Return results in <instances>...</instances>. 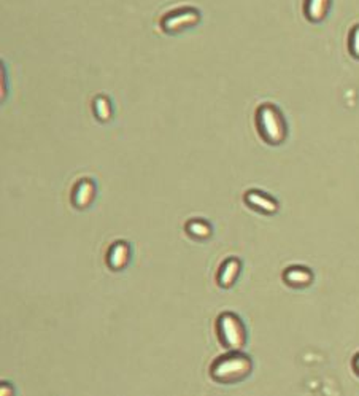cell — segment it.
I'll list each match as a JSON object with an SVG mask.
<instances>
[{
  "label": "cell",
  "instance_id": "cell-13",
  "mask_svg": "<svg viewBox=\"0 0 359 396\" xmlns=\"http://www.w3.org/2000/svg\"><path fill=\"white\" fill-rule=\"evenodd\" d=\"M353 368H355L356 374L359 375V355H356V356H355V360H353Z\"/></svg>",
  "mask_w": 359,
  "mask_h": 396
},
{
  "label": "cell",
  "instance_id": "cell-11",
  "mask_svg": "<svg viewBox=\"0 0 359 396\" xmlns=\"http://www.w3.org/2000/svg\"><path fill=\"white\" fill-rule=\"evenodd\" d=\"M186 19H194L192 16H189V15H182V16H178V18H174L172 19L170 23H165L164 26H165V29L167 31H175V29H182V28H184L186 24L188 23H192V21H186Z\"/></svg>",
  "mask_w": 359,
  "mask_h": 396
},
{
  "label": "cell",
  "instance_id": "cell-12",
  "mask_svg": "<svg viewBox=\"0 0 359 396\" xmlns=\"http://www.w3.org/2000/svg\"><path fill=\"white\" fill-rule=\"evenodd\" d=\"M350 50H351V53H353V56L359 59V26L358 28H355L353 32H351Z\"/></svg>",
  "mask_w": 359,
  "mask_h": 396
},
{
  "label": "cell",
  "instance_id": "cell-10",
  "mask_svg": "<svg viewBox=\"0 0 359 396\" xmlns=\"http://www.w3.org/2000/svg\"><path fill=\"white\" fill-rule=\"evenodd\" d=\"M188 233L196 237V239H205V237L210 236V228L204 221H191L188 224Z\"/></svg>",
  "mask_w": 359,
  "mask_h": 396
},
{
  "label": "cell",
  "instance_id": "cell-3",
  "mask_svg": "<svg viewBox=\"0 0 359 396\" xmlns=\"http://www.w3.org/2000/svg\"><path fill=\"white\" fill-rule=\"evenodd\" d=\"M218 329L221 342L228 348H232V351H238L247 342V333H245L243 323L234 314L226 312L219 317Z\"/></svg>",
  "mask_w": 359,
  "mask_h": 396
},
{
  "label": "cell",
  "instance_id": "cell-6",
  "mask_svg": "<svg viewBox=\"0 0 359 396\" xmlns=\"http://www.w3.org/2000/svg\"><path fill=\"white\" fill-rule=\"evenodd\" d=\"M238 273H241V263H238V260H228L221 268V273H219V285L224 288L231 287L236 282Z\"/></svg>",
  "mask_w": 359,
  "mask_h": 396
},
{
  "label": "cell",
  "instance_id": "cell-1",
  "mask_svg": "<svg viewBox=\"0 0 359 396\" xmlns=\"http://www.w3.org/2000/svg\"><path fill=\"white\" fill-rule=\"evenodd\" d=\"M251 373V361L248 356L241 353H232L228 356H221L214 368L211 375L216 382L221 384H237L243 380Z\"/></svg>",
  "mask_w": 359,
  "mask_h": 396
},
{
  "label": "cell",
  "instance_id": "cell-9",
  "mask_svg": "<svg viewBox=\"0 0 359 396\" xmlns=\"http://www.w3.org/2000/svg\"><path fill=\"white\" fill-rule=\"evenodd\" d=\"M329 0H307V16L311 21H320L328 11Z\"/></svg>",
  "mask_w": 359,
  "mask_h": 396
},
{
  "label": "cell",
  "instance_id": "cell-2",
  "mask_svg": "<svg viewBox=\"0 0 359 396\" xmlns=\"http://www.w3.org/2000/svg\"><path fill=\"white\" fill-rule=\"evenodd\" d=\"M258 126L263 138L269 143H282L287 136L283 118L274 105H263L258 110Z\"/></svg>",
  "mask_w": 359,
  "mask_h": 396
},
{
  "label": "cell",
  "instance_id": "cell-4",
  "mask_svg": "<svg viewBox=\"0 0 359 396\" xmlns=\"http://www.w3.org/2000/svg\"><path fill=\"white\" fill-rule=\"evenodd\" d=\"M245 199H247V202L250 204V207L256 209L258 212L265 215H272L278 210L277 202L272 201L270 197L264 196L263 193H259V191H250V193L245 196Z\"/></svg>",
  "mask_w": 359,
  "mask_h": 396
},
{
  "label": "cell",
  "instance_id": "cell-7",
  "mask_svg": "<svg viewBox=\"0 0 359 396\" xmlns=\"http://www.w3.org/2000/svg\"><path fill=\"white\" fill-rule=\"evenodd\" d=\"M129 261V247L124 242H118L115 247L110 250L109 264L113 269H121Z\"/></svg>",
  "mask_w": 359,
  "mask_h": 396
},
{
  "label": "cell",
  "instance_id": "cell-5",
  "mask_svg": "<svg viewBox=\"0 0 359 396\" xmlns=\"http://www.w3.org/2000/svg\"><path fill=\"white\" fill-rule=\"evenodd\" d=\"M311 279H314V275L305 268H289L287 273H285V280H287L288 285L294 288L307 287Z\"/></svg>",
  "mask_w": 359,
  "mask_h": 396
},
{
  "label": "cell",
  "instance_id": "cell-8",
  "mask_svg": "<svg viewBox=\"0 0 359 396\" xmlns=\"http://www.w3.org/2000/svg\"><path fill=\"white\" fill-rule=\"evenodd\" d=\"M92 197H94V185L88 180H84L77 187L73 201H75L78 207H86L92 201Z\"/></svg>",
  "mask_w": 359,
  "mask_h": 396
}]
</instances>
